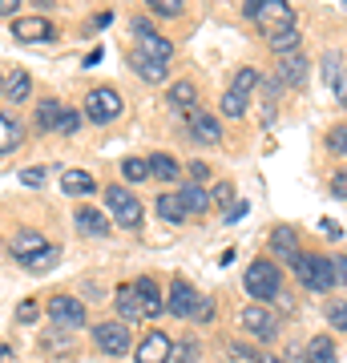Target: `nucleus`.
Wrapping results in <instances>:
<instances>
[{"label":"nucleus","mask_w":347,"mask_h":363,"mask_svg":"<svg viewBox=\"0 0 347 363\" xmlns=\"http://www.w3.org/2000/svg\"><path fill=\"white\" fill-rule=\"evenodd\" d=\"M101 57H105V52H101V49H93V52H89V57H85V65H89V69H93V65H101Z\"/></svg>","instance_id":"54"},{"label":"nucleus","mask_w":347,"mask_h":363,"mask_svg":"<svg viewBox=\"0 0 347 363\" xmlns=\"http://www.w3.org/2000/svg\"><path fill=\"white\" fill-rule=\"evenodd\" d=\"M238 323H243L246 335L263 339V343H270V339L279 335V319H275V315H270V307H263V303L243 307V311H238Z\"/></svg>","instance_id":"8"},{"label":"nucleus","mask_w":347,"mask_h":363,"mask_svg":"<svg viewBox=\"0 0 347 363\" xmlns=\"http://www.w3.org/2000/svg\"><path fill=\"white\" fill-rule=\"evenodd\" d=\"M73 222H77V230H81V234H89V238H105V234H109V218H105L101 210L81 206L77 214H73Z\"/></svg>","instance_id":"21"},{"label":"nucleus","mask_w":347,"mask_h":363,"mask_svg":"<svg viewBox=\"0 0 347 363\" xmlns=\"http://www.w3.org/2000/svg\"><path fill=\"white\" fill-rule=\"evenodd\" d=\"M327 150H331L335 157H347V125H335V130L327 133Z\"/></svg>","instance_id":"38"},{"label":"nucleus","mask_w":347,"mask_h":363,"mask_svg":"<svg viewBox=\"0 0 347 363\" xmlns=\"http://www.w3.org/2000/svg\"><path fill=\"white\" fill-rule=\"evenodd\" d=\"M145 162H150V178H158V182H178L182 178V166L170 154H150Z\"/></svg>","instance_id":"26"},{"label":"nucleus","mask_w":347,"mask_h":363,"mask_svg":"<svg viewBox=\"0 0 347 363\" xmlns=\"http://www.w3.org/2000/svg\"><path fill=\"white\" fill-rule=\"evenodd\" d=\"M331 271H335V286H347V255H335Z\"/></svg>","instance_id":"42"},{"label":"nucleus","mask_w":347,"mask_h":363,"mask_svg":"<svg viewBox=\"0 0 347 363\" xmlns=\"http://www.w3.org/2000/svg\"><path fill=\"white\" fill-rule=\"evenodd\" d=\"M21 9V0H0V16H13Z\"/></svg>","instance_id":"52"},{"label":"nucleus","mask_w":347,"mask_h":363,"mask_svg":"<svg viewBox=\"0 0 347 363\" xmlns=\"http://www.w3.org/2000/svg\"><path fill=\"white\" fill-rule=\"evenodd\" d=\"M33 4H40V9H49V4H53V0H33Z\"/></svg>","instance_id":"56"},{"label":"nucleus","mask_w":347,"mask_h":363,"mask_svg":"<svg viewBox=\"0 0 347 363\" xmlns=\"http://www.w3.org/2000/svg\"><path fill=\"white\" fill-rule=\"evenodd\" d=\"M145 4L158 16H182V0H145Z\"/></svg>","instance_id":"39"},{"label":"nucleus","mask_w":347,"mask_h":363,"mask_svg":"<svg viewBox=\"0 0 347 363\" xmlns=\"http://www.w3.org/2000/svg\"><path fill=\"white\" fill-rule=\"evenodd\" d=\"M198 303H202V295H198L190 283H174L170 286V298H166V311L174 315V319H194Z\"/></svg>","instance_id":"14"},{"label":"nucleus","mask_w":347,"mask_h":363,"mask_svg":"<svg viewBox=\"0 0 347 363\" xmlns=\"http://www.w3.org/2000/svg\"><path fill=\"white\" fill-rule=\"evenodd\" d=\"M231 359H243V363H255L258 355L250 347H243V343H231Z\"/></svg>","instance_id":"47"},{"label":"nucleus","mask_w":347,"mask_h":363,"mask_svg":"<svg viewBox=\"0 0 347 363\" xmlns=\"http://www.w3.org/2000/svg\"><path fill=\"white\" fill-rule=\"evenodd\" d=\"M250 21L263 28V37H275V33H283V28H295V9H291L287 0H263V9H258Z\"/></svg>","instance_id":"7"},{"label":"nucleus","mask_w":347,"mask_h":363,"mask_svg":"<svg viewBox=\"0 0 347 363\" xmlns=\"http://www.w3.org/2000/svg\"><path fill=\"white\" fill-rule=\"evenodd\" d=\"M129 65H133V73H138L142 81H150V85H162V81L170 77V65H166V61L145 57V52H133V57H129Z\"/></svg>","instance_id":"19"},{"label":"nucleus","mask_w":347,"mask_h":363,"mask_svg":"<svg viewBox=\"0 0 347 363\" xmlns=\"http://www.w3.org/2000/svg\"><path fill=\"white\" fill-rule=\"evenodd\" d=\"M53 262H57V247H49V250H45V255H37V259L28 262L25 271H49Z\"/></svg>","instance_id":"40"},{"label":"nucleus","mask_w":347,"mask_h":363,"mask_svg":"<svg viewBox=\"0 0 347 363\" xmlns=\"http://www.w3.org/2000/svg\"><path fill=\"white\" fill-rule=\"evenodd\" d=\"M121 174H126V182H145L150 178V162L145 157H121Z\"/></svg>","instance_id":"32"},{"label":"nucleus","mask_w":347,"mask_h":363,"mask_svg":"<svg viewBox=\"0 0 347 363\" xmlns=\"http://www.w3.org/2000/svg\"><path fill=\"white\" fill-rule=\"evenodd\" d=\"M295 279L299 286H307L311 295H327V291H335V271H331V259L327 255H299L295 259Z\"/></svg>","instance_id":"2"},{"label":"nucleus","mask_w":347,"mask_h":363,"mask_svg":"<svg viewBox=\"0 0 347 363\" xmlns=\"http://www.w3.org/2000/svg\"><path fill=\"white\" fill-rule=\"evenodd\" d=\"M114 307H117V315H121V323H142V319H145L142 298H138V286H133V283H121V286H117Z\"/></svg>","instance_id":"17"},{"label":"nucleus","mask_w":347,"mask_h":363,"mask_svg":"<svg viewBox=\"0 0 347 363\" xmlns=\"http://www.w3.org/2000/svg\"><path fill=\"white\" fill-rule=\"evenodd\" d=\"M210 206H226V210L234 206V186L231 182H219V186L210 190Z\"/></svg>","instance_id":"37"},{"label":"nucleus","mask_w":347,"mask_h":363,"mask_svg":"<svg viewBox=\"0 0 347 363\" xmlns=\"http://www.w3.org/2000/svg\"><path fill=\"white\" fill-rule=\"evenodd\" d=\"M170 363H198V343H194V339L178 343V347L170 351Z\"/></svg>","instance_id":"36"},{"label":"nucleus","mask_w":347,"mask_h":363,"mask_svg":"<svg viewBox=\"0 0 347 363\" xmlns=\"http://www.w3.org/2000/svg\"><path fill=\"white\" fill-rule=\"evenodd\" d=\"M0 97H4V77H0Z\"/></svg>","instance_id":"57"},{"label":"nucleus","mask_w":347,"mask_h":363,"mask_svg":"<svg viewBox=\"0 0 347 363\" xmlns=\"http://www.w3.org/2000/svg\"><path fill=\"white\" fill-rule=\"evenodd\" d=\"M303 363H339V355H335V339L331 335H315L307 343V351H303Z\"/></svg>","instance_id":"24"},{"label":"nucleus","mask_w":347,"mask_h":363,"mask_svg":"<svg viewBox=\"0 0 347 363\" xmlns=\"http://www.w3.org/2000/svg\"><path fill=\"white\" fill-rule=\"evenodd\" d=\"M255 89H258V73L255 69H238V77L231 81V89L222 93V117H243Z\"/></svg>","instance_id":"5"},{"label":"nucleus","mask_w":347,"mask_h":363,"mask_svg":"<svg viewBox=\"0 0 347 363\" xmlns=\"http://www.w3.org/2000/svg\"><path fill=\"white\" fill-rule=\"evenodd\" d=\"M133 37H138V52H145V57H158V61H166V65H170V57H174V45H170L166 37H158L154 25H145L142 16L133 21Z\"/></svg>","instance_id":"11"},{"label":"nucleus","mask_w":347,"mask_h":363,"mask_svg":"<svg viewBox=\"0 0 347 363\" xmlns=\"http://www.w3.org/2000/svg\"><path fill=\"white\" fill-rule=\"evenodd\" d=\"M13 37L25 40V45H40V40L57 37V28H53L45 16H25V21H13Z\"/></svg>","instance_id":"16"},{"label":"nucleus","mask_w":347,"mask_h":363,"mask_svg":"<svg viewBox=\"0 0 347 363\" xmlns=\"http://www.w3.org/2000/svg\"><path fill=\"white\" fill-rule=\"evenodd\" d=\"M37 303H33V298H25V303H21V307H16V319H21V323H37Z\"/></svg>","instance_id":"41"},{"label":"nucleus","mask_w":347,"mask_h":363,"mask_svg":"<svg viewBox=\"0 0 347 363\" xmlns=\"http://www.w3.org/2000/svg\"><path fill=\"white\" fill-rule=\"evenodd\" d=\"M101 194H105V210L114 214L117 226H126V230H138V226H142L145 206L133 190H126V186H105Z\"/></svg>","instance_id":"3"},{"label":"nucleus","mask_w":347,"mask_h":363,"mask_svg":"<svg viewBox=\"0 0 347 363\" xmlns=\"http://www.w3.org/2000/svg\"><path fill=\"white\" fill-rule=\"evenodd\" d=\"M275 81H279V89H303V81H307V57H303V49L279 57Z\"/></svg>","instance_id":"12"},{"label":"nucleus","mask_w":347,"mask_h":363,"mask_svg":"<svg viewBox=\"0 0 347 363\" xmlns=\"http://www.w3.org/2000/svg\"><path fill=\"white\" fill-rule=\"evenodd\" d=\"M45 315H49L53 327H61V331H81L85 327V303L77 295H53L45 303Z\"/></svg>","instance_id":"4"},{"label":"nucleus","mask_w":347,"mask_h":363,"mask_svg":"<svg viewBox=\"0 0 347 363\" xmlns=\"http://www.w3.org/2000/svg\"><path fill=\"white\" fill-rule=\"evenodd\" d=\"M243 291L255 298V303H270V298L283 291V271H279V262L255 259L243 274Z\"/></svg>","instance_id":"1"},{"label":"nucleus","mask_w":347,"mask_h":363,"mask_svg":"<svg viewBox=\"0 0 347 363\" xmlns=\"http://www.w3.org/2000/svg\"><path fill=\"white\" fill-rule=\"evenodd\" d=\"M255 363H287V359H279V355H258Z\"/></svg>","instance_id":"55"},{"label":"nucleus","mask_w":347,"mask_h":363,"mask_svg":"<svg viewBox=\"0 0 347 363\" xmlns=\"http://www.w3.org/2000/svg\"><path fill=\"white\" fill-rule=\"evenodd\" d=\"M77 130H81V109H61V121H57V133H65V138H73Z\"/></svg>","instance_id":"35"},{"label":"nucleus","mask_w":347,"mask_h":363,"mask_svg":"<svg viewBox=\"0 0 347 363\" xmlns=\"http://www.w3.org/2000/svg\"><path fill=\"white\" fill-rule=\"evenodd\" d=\"M246 210H250L246 202H234V206L226 210V226H238V218H246Z\"/></svg>","instance_id":"46"},{"label":"nucleus","mask_w":347,"mask_h":363,"mask_svg":"<svg viewBox=\"0 0 347 363\" xmlns=\"http://www.w3.org/2000/svg\"><path fill=\"white\" fill-rule=\"evenodd\" d=\"M25 130H21V121L13 113H0V154H13L16 145H21Z\"/></svg>","instance_id":"27"},{"label":"nucleus","mask_w":347,"mask_h":363,"mask_svg":"<svg viewBox=\"0 0 347 363\" xmlns=\"http://www.w3.org/2000/svg\"><path fill=\"white\" fill-rule=\"evenodd\" d=\"M258 9H263V0H243V13H246V16H255Z\"/></svg>","instance_id":"53"},{"label":"nucleus","mask_w":347,"mask_h":363,"mask_svg":"<svg viewBox=\"0 0 347 363\" xmlns=\"http://www.w3.org/2000/svg\"><path fill=\"white\" fill-rule=\"evenodd\" d=\"M339 77H343V57H339V52H327V57H323V81L335 89Z\"/></svg>","instance_id":"34"},{"label":"nucleus","mask_w":347,"mask_h":363,"mask_svg":"<svg viewBox=\"0 0 347 363\" xmlns=\"http://www.w3.org/2000/svg\"><path fill=\"white\" fill-rule=\"evenodd\" d=\"M28 93H33V77H28L25 69H16L13 77L4 81V97L13 105H21V101H28Z\"/></svg>","instance_id":"31"},{"label":"nucleus","mask_w":347,"mask_h":363,"mask_svg":"<svg viewBox=\"0 0 347 363\" xmlns=\"http://www.w3.org/2000/svg\"><path fill=\"white\" fill-rule=\"evenodd\" d=\"M170 351H174V343L166 331H150L142 339V347L133 351V363H170Z\"/></svg>","instance_id":"15"},{"label":"nucleus","mask_w":347,"mask_h":363,"mask_svg":"<svg viewBox=\"0 0 347 363\" xmlns=\"http://www.w3.org/2000/svg\"><path fill=\"white\" fill-rule=\"evenodd\" d=\"M331 194H335V198H347V169L331 174Z\"/></svg>","instance_id":"45"},{"label":"nucleus","mask_w":347,"mask_h":363,"mask_svg":"<svg viewBox=\"0 0 347 363\" xmlns=\"http://www.w3.org/2000/svg\"><path fill=\"white\" fill-rule=\"evenodd\" d=\"M182 206H186V214H206L210 210V194H206V186H198V182H186L178 190Z\"/></svg>","instance_id":"23"},{"label":"nucleus","mask_w":347,"mask_h":363,"mask_svg":"<svg viewBox=\"0 0 347 363\" xmlns=\"http://www.w3.org/2000/svg\"><path fill=\"white\" fill-rule=\"evenodd\" d=\"M186 117H190V138H194V142H206V145H219V142H222L219 117L202 113V109H190Z\"/></svg>","instance_id":"18"},{"label":"nucleus","mask_w":347,"mask_h":363,"mask_svg":"<svg viewBox=\"0 0 347 363\" xmlns=\"http://www.w3.org/2000/svg\"><path fill=\"white\" fill-rule=\"evenodd\" d=\"M45 250H49V242H45V234H37V230H16L13 242H9V255H13L21 267H28V262L37 259V255H45Z\"/></svg>","instance_id":"13"},{"label":"nucleus","mask_w":347,"mask_h":363,"mask_svg":"<svg viewBox=\"0 0 347 363\" xmlns=\"http://www.w3.org/2000/svg\"><path fill=\"white\" fill-rule=\"evenodd\" d=\"M190 178L198 182V186H202V182L210 178V166H206V162H190Z\"/></svg>","instance_id":"48"},{"label":"nucleus","mask_w":347,"mask_h":363,"mask_svg":"<svg viewBox=\"0 0 347 363\" xmlns=\"http://www.w3.org/2000/svg\"><path fill=\"white\" fill-rule=\"evenodd\" d=\"M158 218L170 222V226H182V222L190 218V214H186V206H182L178 190H174V194H162V198H158Z\"/></svg>","instance_id":"25"},{"label":"nucleus","mask_w":347,"mask_h":363,"mask_svg":"<svg viewBox=\"0 0 347 363\" xmlns=\"http://www.w3.org/2000/svg\"><path fill=\"white\" fill-rule=\"evenodd\" d=\"M61 109H65V105L57 101V97H45V101L37 105V130H40V133H57V121H61Z\"/></svg>","instance_id":"29"},{"label":"nucleus","mask_w":347,"mask_h":363,"mask_svg":"<svg viewBox=\"0 0 347 363\" xmlns=\"http://www.w3.org/2000/svg\"><path fill=\"white\" fill-rule=\"evenodd\" d=\"M327 323H331V331H347V298L327 303Z\"/></svg>","instance_id":"33"},{"label":"nucleus","mask_w":347,"mask_h":363,"mask_svg":"<svg viewBox=\"0 0 347 363\" xmlns=\"http://www.w3.org/2000/svg\"><path fill=\"white\" fill-rule=\"evenodd\" d=\"M319 230L327 234V238H339V234H343V226H335L331 218H319Z\"/></svg>","instance_id":"50"},{"label":"nucleus","mask_w":347,"mask_h":363,"mask_svg":"<svg viewBox=\"0 0 347 363\" xmlns=\"http://www.w3.org/2000/svg\"><path fill=\"white\" fill-rule=\"evenodd\" d=\"M85 117L97 121V125H109L114 117H121V93L109 89V85L89 89V97H85Z\"/></svg>","instance_id":"6"},{"label":"nucleus","mask_w":347,"mask_h":363,"mask_svg":"<svg viewBox=\"0 0 347 363\" xmlns=\"http://www.w3.org/2000/svg\"><path fill=\"white\" fill-rule=\"evenodd\" d=\"M138 298H142V311L145 319H158V315L166 311V303H162V286L154 283V279H138Z\"/></svg>","instance_id":"20"},{"label":"nucleus","mask_w":347,"mask_h":363,"mask_svg":"<svg viewBox=\"0 0 347 363\" xmlns=\"http://www.w3.org/2000/svg\"><path fill=\"white\" fill-rule=\"evenodd\" d=\"M210 315H214V298H202L198 311H194V323H210Z\"/></svg>","instance_id":"44"},{"label":"nucleus","mask_w":347,"mask_h":363,"mask_svg":"<svg viewBox=\"0 0 347 363\" xmlns=\"http://www.w3.org/2000/svg\"><path fill=\"white\" fill-rule=\"evenodd\" d=\"M61 190L65 194H73V198H85V194L97 190V182H93L89 169H65L61 174Z\"/></svg>","instance_id":"22"},{"label":"nucleus","mask_w":347,"mask_h":363,"mask_svg":"<svg viewBox=\"0 0 347 363\" xmlns=\"http://www.w3.org/2000/svg\"><path fill=\"white\" fill-rule=\"evenodd\" d=\"M335 101H339V105L347 109V69H343V77L335 81Z\"/></svg>","instance_id":"49"},{"label":"nucleus","mask_w":347,"mask_h":363,"mask_svg":"<svg viewBox=\"0 0 347 363\" xmlns=\"http://www.w3.org/2000/svg\"><path fill=\"white\" fill-rule=\"evenodd\" d=\"M45 178H49V169H40V166H33V169H25V174H21V182H25V186H45Z\"/></svg>","instance_id":"43"},{"label":"nucleus","mask_w":347,"mask_h":363,"mask_svg":"<svg viewBox=\"0 0 347 363\" xmlns=\"http://www.w3.org/2000/svg\"><path fill=\"white\" fill-rule=\"evenodd\" d=\"M170 105H174L178 113H190V109H198V85H194V81H178V85L170 89Z\"/></svg>","instance_id":"28"},{"label":"nucleus","mask_w":347,"mask_h":363,"mask_svg":"<svg viewBox=\"0 0 347 363\" xmlns=\"http://www.w3.org/2000/svg\"><path fill=\"white\" fill-rule=\"evenodd\" d=\"M270 40V52H279V57H287V52H299L303 49V28H283V33H275Z\"/></svg>","instance_id":"30"},{"label":"nucleus","mask_w":347,"mask_h":363,"mask_svg":"<svg viewBox=\"0 0 347 363\" xmlns=\"http://www.w3.org/2000/svg\"><path fill=\"white\" fill-rule=\"evenodd\" d=\"M93 343L105 355H121V351H129V327L121 319H105V323L93 327Z\"/></svg>","instance_id":"10"},{"label":"nucleus","mask_w":347,"mask_h":363,"mask_svg":"<svg viewBox=\"0 0 347 363\" xmlns=\"http://www.w3.org/2000/svg\"><path fill=\"white\" fill-rule=\"evenodd\" d=\"M114 25V13H97L93 16V28H109Z\"/></svg>","instance_id":"51"},{"label":"nucleus","mask_w":347,"mask_h":363,"mask_svg":"<svg viewBox=\"0 0 347 363\" xmlns=\"http://www.w3.org/2000/svg\"><path fill=\"white\" fill-rule=\"evenodd\" d=\"M270 262H291L295 267V259L303 255V242H299V230L291 226V222H283V226H275L270 230Z\"/></svg>","instance_id":"9"}]
</instances>
